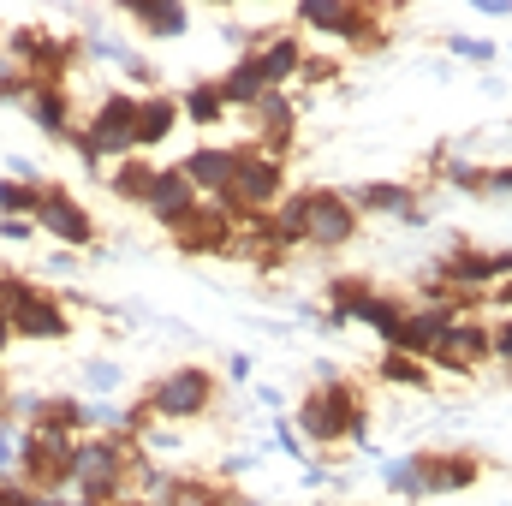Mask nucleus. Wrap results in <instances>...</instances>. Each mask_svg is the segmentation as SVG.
I'll list each match as a JSON object with an SVG mask.
<instances>
[{"label":"nucleus","instance_id":"f257e3e1","mask_svg":"<svg viewBox=\"0 0 512 506\" xmlns=\"http://www.w3.org/2000/svg\"><path fill=\"white\" fill-rule=\"evenodd\" d=\"M292 429H298L304 447H340V441H358V447H364V441H370V405H364V393H358L352 381L322 376L316 393L298 399Z\"/></svg>","mask_w":512,"mask_h":506},{"label":"nucleus","instance_id":"f03ea898","mask_svg":"<svg viewBox=\"0 0 512 506\" xmlns=\"http://www.w3.org/2000/svg\"><path fill=\"white\" fill-rule=\"evenodd\" d=\"M72 149L84 155V167H102V161H126L137 155V96L131 90H102L96 96V108H90V120L78 126L72 137Z\"/></svg>","mask_w":512,"mask_h":506},{"label":"nucleus","instance_id":"7ed1b4c3","mask_svg":"<svg viewBox=\"0 0 512 506\" xmlns=\"http://www.w3.org/2000/svg\"><path fill=\"white\" fill-rule=\"evenodd\" d=\"M215 399H221V381L203 364H179V370H167L143 387V405L155 423H197L215 411Z\"/></svg>","mask_w":512,"mask_h":506},{"label":"nucleus","instance_id":"20e7f679","mask_svg":"<svg viewBox=\"0 0 512 506\" xmlns=\"http://www.w3.org/2000/svg\"><path fill=\"white\" fill-rule=\"evenodd\" d=\"M292 30H316L340 48H376L382 42V12L376 6H358V0H304L292 12Z\"/></svg>","mask_w":512,"mask_h":506},{"label":"nucleus","instance_id":"39448f33","mask_svg":"<svg viewBox=\"0 0 512 506\" xmlns=\"http://www.w3.org/2000/svg\"><path fill=\"white\" fill-rule=\"evenodd\" d=\"M280 197H286V161L245 149V155H239V173H233V185H227V197H221V209L239 215V221H262V215L280 209Z\"/></svg>","mask_w":512,"mask_h":506},{"label":"nucleus","instance_id":"423d86ee","mask_svg":"<svg viewBox=\"0 0 512 506\" xmlns=\"http://www.w3.org/2000/svg\"><path fill=\"white\" fill-rule=\"evenodd\" d=\"M358 233H364V215L352 209L346 191H334V185L304 191V251H346Z\"/></svg>","mask_w":512,"mask_h":506},{"label":"nucleus","instance_id":"0eeeda50","mask_svg":"<svg viewBox=\"0 0 512 506\" xmlns=\"http://www.w3.org/2000/svg\"><path fill=\"white\" fill-rule=\"evenodd\" d=\"M483 364H495V328L483 316H453L447 334L435 340L429 352V370H447V376H477Z\"/></svg>","mask_w":512,"mask_h":506},{"label":"nucleus","instance_id":"6e6552de","mask_svg":"<svg viewBox=\"0 0 512 506\" xmlns=\"http://www.w3.org/2000/svg\"><path fill=\"white\" fill-rule=\"evenodd\" d=\"M36 233L66 245V251H90L96 245V215L66 191V185H42V203H36Z\"/></svg>","mask_w":512,"mask_h":506},{"label":"nucleus","instance_id":"1a4fd4ad","mask_svg":"<svg viewBox=\"0 0 512 506\" xmlns=\"http://www.w3.org/2000/svg\"><path fill=\"white\" fill-rule=\"evenodd\" d=\"M6 322H12V340H36V346H54V340L72 334V310L48 286H36L18 310H6Z\"/></svg>","mask_w":512,"mask_h":506},{"label":"nucleus","instance_id":"9d476101","mask_svg":"<svg viewBox=\"0 0 512 506\" xmlns=\"http://www.w3.org/2000/svg\"><path fill=\"white\" fill-rule=\"evenodd\" d=\"M245 126L256 131V143H251L256 155L286 161V155H292V137H298V102H292L286 90H268L251 114H245Z\"/></svg>","mask_w":512,"mask_h":506},{"label":"nucleus","instance_id":"9b49d317","mask_svg":"<svg viewBox=\"0 0 512 506\" xmlns=\"http://www.w3.org/2000/svg\"><path fill=\"white\" fill-rule=\"evenodd\" d=\"M245 54L256 60V72H262L268 90H286V84H298V66H304L310 48H304V36H298L292 24H280V30H262Z\"/></svg>","mask_w":512,"mask_h":506},{"label":"nucleus","instance_id":"f8f14e48","mask_svg":"<svg viewBox=\"0 0 512 506\" xmlns=\"http://www.w3.org/2000/svg\"><path fill=\"white\" fill-rule=\"evenodd\" d=\"M239 155H245V149H233V143H197V149L179 161V173H185V185H191L203 203H221L227 185H233V173H239Z\"/></svg>","mask_w":512,"mask_h":506},{"label":"nucleus","instance_id":"ddd939ff","mask_svg":"<svg viewBox=\"0 0 512 506\" xmlns=\"http://www.w3.org/2000/svg\"><path fill=\"white\" fill-rule=\"evenodd\" d=\"M173 245L185 256H233L239 251V215H227L221 203H203V209L173 233Z\"/></svg>","mask_w":512,"mask_h":506},{"label":"nucleus","instance_id":"4468645a","mask_svg":"<svg viewBox=\"0 0 512 506\" xmlns=\"http://www.w3.org/2000/svg\"><path fill=\"white\" fill-rule=\"evenodd\" d=\"M453 316H465V310L459 304H417V310H405V322L387 334L382 352H405V358H423L429 364V352H435V340L447 334Z\"/></svg>","mask_w":512,"mask_h":506},{"label":"nucleus","instance_id":"2eb2a0df","mask_svg":"<svg viewBox=\"0 0 512 506\" xmlns=\"http://www.w3.org/2000/svg\"><path fill=\"white\" fill-rule=\"evenodd\" d=\"M143 209H149V221H155V227L179 233V227L203 209V197L185 185V173H179V167H155V185H149V203H143Z\"/></svg>","mask_w":512,"mask_h":506},{"label":"nucleus","instance_id":"dca6fc26","mask_svg":"<svg viewBox=\"0 0 512 506\" xmlns=\"http://www.w3.org/2000/svg\"><path fill=\"white\" fill-rule=\"evenodd\" d=\"M417 477H423V495H459L483 477V459L453 447V453H417Z\"/></svg>","mask_w":512,"mask_h":506},{"label":"nucleus","instance_id":"f3484780","mask_svg":"<svg viewBox=\"0 0 512 506\" xmlns=\"http://www.w3.org/2000/svg\"><path fill=\"white\" fill-rule=\"evenodd\" d=\"M346 197H352L358 215H393V221H405V227H423V221H429L423 203H417V191L399 185V179H370V185H358V191H346Z\"/></svg>","mask_w":512,"mask_h":506},{"label":"nucleus","instance_id":"a211bd4d","mask_svg":"<svg viewBox=\"0 0 512 506\" xmlns=\"http://www.w3.org/2000/svg\"><path fill=\"white\" fill-rule=\"evenodd\" d=\"M18 108H24L42 131L66 137V143L78 137V120H72V90H66V84H36V78H30V90H24V102H18Z\"/></svg>","mask_w":512,"mask_h":506},{"label":"nucleus","instance_id":"6ab92c4d","mask_svg":"<svg viewBox=\"0 0 512 506\" xmlns=\"http://www.w3.org/2000/svg\"><path fill=\"white\" fill-rule=\"evenodd\" d=\"M173 131H179V96H167V90L137 96V155H149V149L167 143Z\"/></svg>","mask_w":512,"mask_h":506},{"label":"nucleus","instance_id":"aec40b11","mask_svg":"<svg viewBox=\"0 0 512 506\" xmlns=\"http://www.w3.org/2000/svg\"><path fill=\"white\" fill-rule=\"evenodd\" d=\"M126 18L137 24V30H143V36H167V42L191 30V12H185L179 0H131Z\"/></svg>","mask_w":512,"mask_h":506},{"label":"nucleus","instance_id":"412c9836","mask_svg":"<svg viewBox=\"0 0 512 506\" xmlns=\"http://www.w3.org/2000/svg\"><path fill=\"white\" fill-rule=\"evenodd\" d=\"M215 84H221V102H227V114H233V108H239V114H251L256 102L268 96V84H262V72H256L251 54H239V60H233V66H227Z\"/></svg>","mask_w":512,"mask_h":506},{"label":"nucleus","instance_id":"4be33fe9","mask_svg":"<svg viewBox=\"0 0 512 506\" xmlns=\"http://www.w3.org/2000/svg\"><path fill=\"white\" fill-rule=\"evenodd\" d=\"M179 120H191V126H221L227 120V102H221V84L215 78H197L191 90H179Z\"/></svg>","mask_w":512,"mask_h":506},{"label":"nucleus","instance_id":"5701e85b","mask_svg":"<svg viewBox=\"0 0 512 506\" xmlns=\"http://www.w3.org/2000/svg\"><path fill=\"white\" fill-rule=\"evenodd\" d=\"M149 185H155L149 155H126V161H114V173H108V191H114L120 203H149Z\"/></svg>","mask_w":512,"mask_h":506},{"label":"nucleus","instance_id":"b1692460","mask_svg":"<svg viewBox=\"0 0 512 506\" xmlns=\"http://www.w3.org/2000/svg\"><path fill=\"white\" fill-rule=\"evenodd\" d=\"M352 322H364L370 334H382V346H387V334L405 322V304H399L393 292H382V286H370V292H364V304L352 310Z\"/></svg>","mask_w":512,"mask_h":506},{"label":"nucleus","instance_id":"393cba45","mask_svg":"<svg viewBox=\"0 0 512 506\" xmlns=\"http://www.w3.org/2000/svg\"><path fill=\"white\" fill-rule=\"evenodd\" d=\"M370 286H376V280H364V274H334V280H328V328H346Z\"/></svg>","mask_w":512,"mask_h":506},{"label":"nucleus","instance_id":"a878e982","mask_svg":"<svg viewBox=\"0 0 512 506\" xmlns=\"http://www.w3.org/2000/svg\"><path fill=\"white\" fill-rule=\"evenodd\" d=\"M376 376L393 381V387H411V393H417V387H435V381H429V364H423V358H405V352H382V358H376Z\"/></svg>","mask_w":512,"mask_h":506},{"label":"nucleus","instance_id":"bb28decb","mask_svg":"<svg viewBox=\"0 0 512 506\" xmlns=\"http://www.w3.org/2000/svg\"><path fill=\"white\" fill-rule=\"evenodd\" d=\"M42 185L36 179H0V215H36Z\"/></svg>","mask_w":512,"mask_h":506},{"label":"nucleus","instance_id":"cd10ccee","mask_svg":"<svg viewBox=\"0 0 512 506\" xmlns=\"http://www.w3.org/2000/svg\"><path fill=\"white\" fill-rule=\"evenodd\" d=\"M221 495H227V489H215V483H203V477H179L173 495L161 506H221Z\"/></svg>","mask_w":512,"mask_h":506},{"label":"nucleus","instance_id":"c85d7f7f","mask_svg":"<svg viewBox=\"0 0 512 506\" xmlns=\"http://www.w3.org/2000/svg\"><path fill=\"white\" fill-rule=\"evenodd\" d=\"M387 489L405 495V501H423V477H417V459H387Z\"/></svg>","mask_w":512,"mask_h":506},{"label":"nucleus","instance_id":"c756f323","mask_svg":"<svg viewBox=\"0 0 512 506\" xmlns=\"http://www.w3.org/2000/svg\"><path fill=\"white\" fill-rule=\"evenodd\" d=\"M447 48H453L459 60H471V66H489V60H495V42H489V36H453Z\"/></svg>","mask_w":512,"mask_h":506},{"label":"nucleus","instance_id":"7c9ffc66","mask_svg":"<svg viewBox=\"0 0 512 506\" xmlns=\"http://www.w3.org/2000/svg\"><path fill=\"white\" fill-rule=\"evenodd\" d=\"M340 72V60L334 54H304V66H298V84H328Z\"/></svg>","mask_w":512,"mask_h":506},{"label":"nucleus","instance_id":"2f4dec72","mask_svg":"<svg viewBox=\"0 0 512 506\" xmlns=\"http://www.w3.org/2000/svg\"><path fill=\"white\" fill-rule=\"evenodd\" d=\"M0 239L6 245H30L36 239V215H0Z\"/></svg>","mask_w":512,"mask_h":506},{"label":"nucleus","instance_id":"473e14b6","mask_svg":"<svg viewBox=\"0 0 512 506\" xmlns=\"http://www.w3.org/2000/svg\"><path fill=\"white\" fill-rule=\"evenodd\" d=\"M24 90H30V78H24V72L0 54V102H24Z\"/></svg>","mask_w":512,"mask_h":506},{"label":"nucleus","instance_id":"72a5a7b5","mask_svg":"<svg viewBox=\"0 0 512 506\" xmlns=\"http://www.w3.org/2000/svg\"><path fill=\"white\" fill-rule=\"evenodd\" d=\"M12 506H66V495H54V489H30V483H18V489H12Z\"/></svg>","mask_w":512,"mask_h":506},{"label":"nucleus","instance_id":"f704fd0d","mask_svg":"<svg viewBox=\"0 0 512 506\" xmlns=\"http://www.w3.org/2000/svg\"><path fill=\"white\" fill-rule=\"evenodd\" d=\"M84 381H90V387H96V393H114V387H120V370H114V364H102V358H96V364H90V370H84Z\"/></svg>","mask_w":512,"mask_h":506},{"label":"nucleus","instance_id":"c9c22d12","mask_svg":"<svg viewBox=\"0 0 512 506\" xmlns=\"http://www.w3.org/2000/svg\"><path fill=\"white\" fill-rule=\"evenodd\" d=\"M495 364H507V370H512V316L495 328Z\"/></svg>","mask_w":512,"mask_h":506},{"label":"nucleus","instance_id":"e433bc0d","mask_svg":"<svg viewBox=\"0 0 512 506\" xmlns=\"http://www.w3.org/2000/svg\"><path fill=\"white\" fill-rule=\"evenodd\" d=\"M274 447H280V453H292V459H304V441L292 435V423H280V435H274Z\"/></svg>","mask_w":512,"mask_h":506},{"label":"nucleus","instance_id":"4c0bfd02","mask_svg":"<svg viewBox=\"0 0 512 506\" xmlns=\"http://www.w3.org/2000/svg\"><path fill=\"white\" fill-rule=\"evenodd\" d=\"M489 304H501V310H512V274L501 280V286H495V292H489Z\"/></svg>","mask_w":512,"mask_h":506},{"label":"nucleus","instance_id":"58836bf2","mask_svg":"<svg viewBox=\"0 0 512 506\" xmlns=\"http://www.w3.org/2000/svg\"><path fill=\"white\" fill-rule=\"evenodd\" d=\"M477 12H489V18H507L512 0H477Z\"/></svg>","mask_w":512,"mask_h":506},{"label":"nucleus","instance_id":"ea45409f","mask_svg":"<svg viewBox=\"0 0 512 506\" xmlns=\"http://www.w3.org/2000/svg\"><path fill=\"white\" fill-rule=\"evenodd\" d=\"M12 352V322H6V310H0V358Z\"/></svg>","mask_w":512,"mask_h":506},{"label":"nucleus","instance_id":"a19ab883","mask_svg":"<svg viewBox=\"0 0 512 506\" xmlns=\"http://www.w3.org/2000/svg\"><path fill=\"white\" fill-rule=\"evenodd\" d=\"M0 423H12V393L0 387Z\"/></svg>","mask_w":512,"mask_h":506},{"label":"nucleus","instance_id":"79ce46f5","mask_svg":"<svg viewBox=\"0 0 512 506\" xmlns=\"http://www.w3.org/2000/svg\"><path fill=\"white\" fill-rule=\"evenodd\" d=\"M12 489H18V483H12V477H0V506H12Z\"/></svg>","mask_w":512,"mask_h":506},{"label":"nucleus","instance_id":"37998d69","mask_svg":"<svg viewBox=\"0 0 512 506\" xmlns=\"http://www.w3.org/2000/svg\"><path fill=\"white\" fill-rule=\"evenodd\" d=\"M221 506H256L251 495H221Z\"/></svg>","mask_w":512,"mask_h":506},{"label":"nucleus","instance_id":"c03bdc74","mask_svg":"<svg viewBox=\"0 0 512 506\" xmlns=\"http://www.w3.org/2000/svg\"><path fill=\"white\" fill-rule=\"evenodd\" d=\"M66 506H84V501H66Z\"/></svg>","mask_w":512,"mask_h":506}]
</instances>
